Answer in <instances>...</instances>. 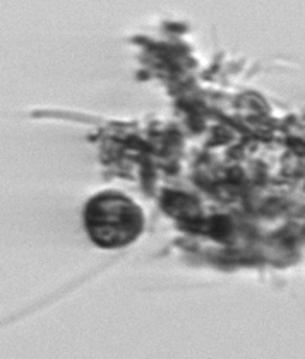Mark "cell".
Here are the masks:
<instances>
[{"label":"cell","instance_id":"obj_1","mask_svg":"<svg viewBox=\"0 0 305 359\" xmlns=\"http://www.w3.org/2000/svg\"><path fill=\"white\" fill-rule=\"evenodd\" d=\"M84 224L96 245L117 248L141 235L144 217L134 202L117 192H108L89 202L84 210Z\"/></svg>","mask_w":305,"mask_h":359},{"label":"cell","instance_id":"obj_2","mask_svg":"<svg viewBox=\"0 0 305 359\" xmlns=\"http://www.w3.org/2000/svg\"><path fill=\"white\" fill-rule=\"evenodd\" d=\"M163 205L174 216H181L183 219H189L197 214V202L193 197L179 192H167Z\"/></svg>","mask_w":305,"mask_h":359}]
</instances>
